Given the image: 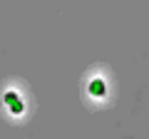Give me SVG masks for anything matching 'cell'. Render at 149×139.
<instances>
[{
	"instance_id": "obj_1",
	"label": "cell",
	"mask_w": 149,
	"mask_h": 139,
	"mask_svg": "<svg viewBox=\"0 0 149 139\" xmlns=\"http://www.w3.org/2000/svg\"><path fill=\"white\" fill-rule=\"evenodd\" d=\"M3 102H5V107L10 109L13 114H22V109H25V102H22L20 92H15V90H5Z\"/></svg>"
},
{
	"instance_id": "obj_2",
	"label": "cell",
	"mask_w": 149,
	"mask_h": 139,
	"mask_svg": "<svg viewBox=\"0 0 149 139\" xmlns=\"http://www.w3.org/2000/svg\"><path fill=\"white\" fill-rule=\"evenodd\" d=\"M87 90H90V95H92V97H104L107 85H104V80H102V77H92Z\"/></svg>"
}]
</instances>
